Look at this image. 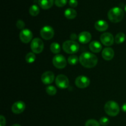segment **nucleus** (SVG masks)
I'll return each mask as SVG.
<instances>
[{
	"label": "nucleus",
	"mask_w": 126,
	"mask_h": 126,
	"mask_svg": "<svg viewBox=\"0 0 126 126\" xmlns=\"http://www.w3.org/2000/svg\"><path fill=\"white\" fill-rule=\"evenodd\" d=\"M47 94L49 95H54L56 94L57 93V89L55 88L54 86H47L46 87V89Z\"/></svg>",
	"instance_id": "393cba45"
},
{
	"label": "nucleus",
	"mask_w": 126,
	"mask_h": 126,
	"mask_svg": "<svg viewBox=\"0 0 126 126\" xmlns=\"http://www.w3.org/2000/svg\"><path fill=\"white\" fill-rule=\"evenodd\" d=\"M79 62L81 65L87 68H92L95 66L98 63V59L95 54L92 53L84 52L80 55Z\"/></svg>",
	"instance_id": "f257e3e1"
},
{
	"label": "nucleus",
	"mask_w": 126,
	"mask_h": 126,
	"mask_svg": "<svg viewBox=\"0 0 126 126\" xmlns=\"http://www.w3.org/2000/svg\"><path fill=\"white\" fill-rule=\"evenodd\" d=\"M6 126V118L2 115L0 116V126Z\"/></svg>",
	"instance_id": "7c9ffc66"
},
{
	"label": "nucleus",
	"mask_w": 126,
	"mask_h": 126,
	"mask_svg": "<svg viewBox=\"0 0 126 126\" xmlns=\"http://www.w3.org/2000/svg\"><path fill=\"white\" fill-rule=\"evenodd\" d=\"M25 25V22L22 20H18L17 23H16V26H17V28L19 30H22L24 29Z\"/></svg>",
	"instance_id": "c85d7f7f"
},
{
	"label": "nucleus",
	"mask_w": 126,
	"mask_h": 126,
	"mask_svg": "<svg viewBox=\"0 0 126 126\" xmlns=\"http://www.w3.org/2000/svg\"><path fill=\"white\" fill-rule=\"evenodd\" d=\"M12 126H21L20 124H13Z\"/></svg>",
	"instance_id": "72a5a7b5"
},
{
	"label": "nucleus",
	"mask_w": 126,
	"mask_h": 126,
	"mask_svg": "<svg viewBox=\"0 0 126 126\" xmlns=\"http://www.w3.org/2000/svg\"><path fill=\"white\" fill-rule=\"evenodd\" d=\"M101 43L106 46H110L114 43V38L113 35L110 33H103L100 36Z\"/></svg>",
	"instance_id": "9b49d317"
},
{
	"label": "nucleus",
	"mask_w": 126,
	"mask_h": 126,
	"mask_svg": "<svg viewBox=\"0 0 126 126\" xmlns=\"http://www.w3.org/2000/svg\"><path fill=\"white\" fill-rule=\"evenodd\" d=\"M50 50L52 53L55 54H59V52H60V46L59 43H52L51 44H50Z\"/></svg>",
	"instance_id": "4be33fe9"
},
{
	"label": "nucleus",
	"mask_w": 126,
	"mask_h": 126,
	"mask_svg": "<svg viewBox=\"0 0 126 126\" xmlns=\"http://www.w3.org/2000/svg\"><path fill=\"white\" fill-rule=\"evenodd\" d=\"M89 49L94 53H98L102 50V46L98 41H94L89 44Z\"/></svg>",
	"instance_id": "a211bd4d"
},
{
	"label": "nucleus",
	"mask_w": 126,
	"mask_h": 126,
	"mask_svg": "<svg viewBox=\"0 0 126 126\" xmlns=\"http://www.w3.org/2000/svg\"><path fill=\"white\" fill-rule=\"evenodd\" d=\"M32 50L34 54H40L44 49V43L41 39L36 38L32 40L30 44Z\"/></svg>",
	"instance_id": "39448f33"
},
{
	"label": "nucleus",
	"mask_w": 126,
	"mask_h": 126,
	"mask_svg": "<svg viewBox=\"0 0 126 126\" xmlns=\"http://www.w3.org/2000/svg\"><path fill=\"white\" fill-rule=\"evenodd\" d=\"M62 49L67 54H73L77 52L79 49V44L75 41H66L63 43Z\"/></svg>",
	"instance_id": "20e7f679"
},
{
	"label": "nucleus",
	"mask_w": 126,
	"mask_h": 126,
	"mask_svg": "<svg viewBox=\"0 0 126 126\" xmlns=\"http://www.w3.org/2000/svg\"><path fill=\"white\" fill-rule=\"evenodd\" d=\"M105 111L110 116H116L118 115L120 111L119 105L114 101H108L105 105Z\"/></svg>",
	"instance_id": "7ed1b4c3"
},
{
	"label": "nucleus",
	"mask_w": 126,
	"mask_h": 126,
	"mask_svg": "<svg viewBox=\"0 0 126 126\" xmlns=\"http://www.w3.org/2000/svg\"><path fill=\"white\" fill-rule=\"evenodd\" d=\"M78 2L77 0H69V5L71 7H77Z\"/></svg>",
	"instance_id": "c756f323"
},
{
	"label": "nucleus",
	"mask_w": 126,
	"mask_h": 126,
	"mask_svg": "<svg viewBox=\"0 0 126 126\" xmlns=\"http://www.w3.org/2000/svg\"><path fill=\"white\" fill-rule=\"evenodd\" d=\"M70 37H71V39H72L73 41H74L75 39H77V36H76V34H75V33H73V34H71V36Z\"/></svg>",
	"instance_id": "2f4dec72"
},
{
	"label": "nucleus",
	"mask_w": 126,
	"mask_h": 126,
	"mask_svg": "<svg viewBox=\"0 0 126 126\" xmlns=\"http://www.w3.org/2000/svg\"><path fill=\"white\" fill-rule=\"evenodd\" d=\"M108 23L103 20H99L95 23V28L99 32H105L108 29Z\"/></svg>",
	"instance_id": "dca6fc26"
},
{
	"label": "nucleus",
	"mask_w": 126,
	"mask_h": 126,
	"mask_svg": "<svg viewBox=\"0 0 126 126\" xmlns=\"http://www.w3.org/2000/svg\"><path fill=\"white\" fill-rule=\"evenodd\" d=\"M102 56L105 60H112L114 56V51L111 47H106L103 49L102 53Z\"/></svg>",
	"instance_id": "4468645a"
},
{
	"label": "nucleus",
	"mask_w": 126,
	"mask_h": 126,
	"mask_svg": "<svg viewBox=\"0 0 126 126\" xmlns=\"http://www.w3.org/2000/svg\"><path fill=\"white\" fill-rule=\"evenodd\" d=\"M55 84L60 89H65L69 86V80L65 75H59L55 78Z\"/></svg>",
	"instance_id": "6e6552de"
},
{
	"label": "nucleus",
	"mask_w": 126,
	"mask_h": 126,
	"mask_svg": "<svg viewBox=\"0 0 126 126\" xmlns=\"http://www.w3.org/2000/svg\"><path fill=\"white\" fill-rule=\"evenodd\" d=\"M124 13L123 10L119 7L111 8L108 12V18L113 23H118L123 19Z\"/></svg>",
	"instance_id": "f03ea898"
},
{
	"label": "nucleus",
	"mask_w": 126,
	"mask_h": 126,
	"mask_svg": "<svg viewBox=\"0 0 126 126\" xmlns=\"http://www.w3.org/2000/svg\"><path fill=\"white\" fill-rule=\"evenodd\" d=\"M124 9H125V11H126V4L125 7H124Z\"/></svg>",
	"instance_id": "f704fd0d"
},
{
	"label": "nucleus",
	"mask_w": 126,
	"mask_h": 126,
	"mask_svg": "<svg viewBox=\"0 0 126 126\" xmlns=\"http://www.w3.org/2000/svg\"><path fill=\"white\" fill-rule=\"evenodd\" d=\"M75 84L80 89H84L90 84V79L86 76H79L75 80Z\"/></svg>",
	"instance_id": "9d476101"
},
{
	"label": "nucleus",
	"mask_w": 126,
	"mask_h": 126,
	"mask_svg": "<svg viewBox=\"0 0 126 126\" xmlns=\"http://www.w3.org/2000/svg\"><path fill=\"white\" fill-rule=\"evenodd\" d=\"M55 3L54 0H38V4L39 6L43 9H49L51 8Z\"/></svg>",
	"instance_id": "f3484780"
},
{
	"label": "nucleus",
	"mask_w": 126,
	"mask_h": 126,
	"mask_svg": "<svg viewBox=\"0 0 126 126\" xmlns=\"http://www.w3.org/2000/svg\"><path fill=\"white\" fill-rule=\"evenodd\" d=\"M40 34L42 38L45 40H50L54 37V30L50 26H44L41 30Z\"/></svg>",
	"instance_id": "0eeeda50"
},
{
	"label": "nucleus",
	"mask_w": 126,
	"mask_h": 126,
	"mask_svg": "<svg viewBox=\"0 0 126 126\" xmlns=\"http://www.w3.org/2000/svg\"><path fill=\"white\" fill-rule=\"evenodd\" d=\"M92 38V35L88 32H82L78 36V40L82 44H87Z\"/></svg>",
	"instance_id": "2eb2a0df"
},
{
	"label": "nucleus",
	"mask_w": 126,
	"mask_h": 126,
	"mask_svg": "<svg viewBox=\"0 0 126 126\" xmlns=\"http://www.w3.org/2000/svg\"><path fill=\"white\" fill-rule=\"evenodd\" d=\"M99 123L100 125L105 126H107L108 124H109L110 120L108 118H107V117H105V116L102 117V118L100 119Z\"/></svg>",
	"instance_id": "cd10ccee"
},
{
	"label": "nucleus",
	"mask_w": 126,
	"mask_h": 126,
	"mask_svg": "<svg viewBox=\"0 0 126 126\" xmlns=\"http://www.w3.org/2000/svg\"><path fill=\"white\" fill-rule=\"evenodd\" d=\"M64 15L68 19H74L77 16V12L73 8H68L64 12Z\"/></svg>",
	"instance_id": "6ab92c4d"
},
{
	"label": "nucleus",
	"mask_w": 126,
	"mask_h": 126,
	"mask_svg": "<svg viewBox=\"0 0 126 126\" xmlns=\"http://www.w3.org/2000/svg\"><path fill=\"white\" fill-rule=\"evenodd\" d=\"M68 0H55V4L57 7H62L66 4Z\"/></svg>",
	"instance_id": "bb28decb"
},
{
	"label": "nucleus",
	"mask_w": 126,
	"mask_h": 126,
	"mask_svg": "<svg viewBox=\"0 0 126 126\" xmlns=\"http://www.w3.org/2000/svg\"><path fill=\"white\" fill-rule=\"evenodd\" d=\"M19 38L21 41L27 44L32 41L33 38V33L30 30L25 28L21 30V32H20Z\"/></svg>",
	"instance_id": "1a4fd4ad"
},
{
	"label": "nucleus",
	"mask_w": 126,
	"mask_h": 126,
	"mask_svg": "<svg viewBox=\"0 0 126 126\" xmlns=\"http://www.w3.org/2000/svg\"><path fill=\"white\" fill-rule=\"evenodd\" d=\"M79 61L78 57L76 55H71L68 58V62L71 65H75Z\"/></svg>",
	"instance_id": "5701e85b"
},
{
	"label": "nucleus",
	"mask_w": 126,
	"mask_h": 126,
	"mask_svg": "<svg viewBox=\"0 0 126 126\" xmlns=\"http://www.w3.org/2000/svg\"><path fill=\"white\" fill-rule=\"evenodd\" d=\"M85 126H100V124L95 119H89L86 121Z\"/></svg>",
	"instance_id": "a878e982"
},
{
	"label": "nucleus",
	"mask_w": 126,
	"mask_h": 126,
	"mask_svg": "<svg viewBox=\"0 0 126 126\" xmlns=\"http://www.w3.org/2000/svg\"><path fill=\"white\" fill-rule=\"evenodd\" d=\"M52 63L55 67L59 69H63L66 67V59L63 55L61 54H57L53 57Z\"/></svg>",
	"instance_id": "423d86ee"
},
{
	"label": "nucleus",
	"mask_w": 126,
	"mask_h": 126,
	"mask_svg": "<svg viewBox=\"0 0 126 126\" xmlns=\"http://www.w3.org/2000/svg\"><path fill=\"white\" fill-rule=\"evenodd\" d=\"M25 60L27 63H32L34 62L36 60V55H34V53L29 52L26 55Z\"/></svg>",
	"instance_id": "b1692460"
},
{
	"label": "nucleus",
	"mask_w": 126,
	"mask_h": 126,
	"mask_svg": "<svg viewBox=\"0 0 126 126\" xmlns=\"http://www.w3.org/2000/svg\"><path fill=\"white\" fill-rule=\"evenodd\" d=\"M122 110L124 112H125V113H126V102L124 103V104L123 105V106H122Z\"/></svg>",
	"instance_id": "473e14b6"
},
{
	"label": "nucleus",
	"mask_w": 126,
	"mask_h": 126,
	"mask_svg": "<svg viewBox=\"0 0 126 126\" xmlns=\"http://www.w3.org/2000/svg\"><path fill=\"white\" fill-rule=\"evenodd\" d=\"M39 12H40L39 7L36 4L32 5L29 9V13L32 16H34V17L37 16L39 14Z\"/></svg>",
	"instance_id": "412c9836"
},
{
	"label": "nucleus",
	"mask_w": 126,
	"mask_h": 126,
	"mask_svg": "<svg viewBox=\"0 0 126 126\" xmlns=\"http://www.w3.org/2000/svg\"><path fill=\"white\" fill-rule=\"evenodd\" d=\"M55 75L54 73L50 71L44 72L41 76V81L44 84H50L54 81Z\"/></svg>",
	"instance_id": "f8f14e48"
},
{
	"label": "nucleus",
	"mask_w": 126,
	"mask_h": 126,
	"mask_svg": "<svg viewBox=\"0 0 126 126\" xmlns=\"http://www.w3.org/2000/svg\"><path fill=\"white\" fill-rule=\"evenodd\" d=\"M126 36L124 33H122V32H120V33H118L116 34L115 37V39H114V41H115L116 43L118 44H122L123 43H124L126 40Z\"/></svg>",
	"instance_id": "aec40b11"
},
{
	"label": "nucleus",
	"mask_w": 126,
	"mask_h": 126,
	"mask_svg": "<svg viewBox=\"0 0 126 126\" xmlns=\"http://www.w3.org/2000/svg\"><path fill=\"white\" fill-rule=\"evenodd\" d=\"M25 109V104L22 101H17L12 106V111L14 114H20L23 113Z\"/></svg>",
	"instance_id": "ddd939ff"
}]
</instances>
